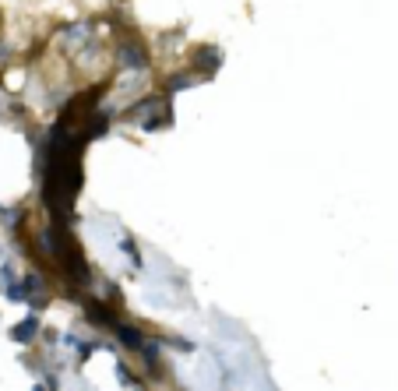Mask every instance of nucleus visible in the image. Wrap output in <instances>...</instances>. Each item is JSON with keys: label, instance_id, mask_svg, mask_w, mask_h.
<instances>
[{"label": "nucleus", "instance_id": "obj_1", "mask_svg": "<svg viewBox=\"0 0 398 391\" xmlns=\"http://www.w3.org/2000/svg\"><path fill=\"white\" fill-rule=\"evenodd\" d=\"M117 64L127 68V71H141V68L148 64V57H145L141 46H134V43H120V46H117Z\"/></svg>", "mask_w": 398, "mask_h": 391}, {"label": "nucleus", "instance_id": "obj_2", "mask_svg": "<svg viewBox=\"0 0 398 391\" xmlns=\"http://www.w3.org/2000/svg\"><path fill=\"white\" fill-rule=\"evenodd\" d=\"M36 331H39V317H25V321L11 331V338H15V342H29V338H36Z\"/></svg>", "mask_w": 398, "mask_h": 391}]
</instances>
